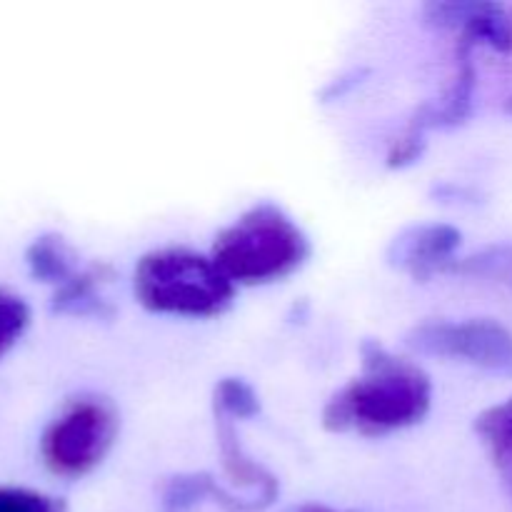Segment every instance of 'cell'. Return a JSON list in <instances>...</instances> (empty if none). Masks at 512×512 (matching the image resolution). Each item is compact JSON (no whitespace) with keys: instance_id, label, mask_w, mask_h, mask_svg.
<instances>
[{"instance_id":"obj_14","label":"cell","mask_w":512,"mask_h":512,"mask_svg":"<svg viewBox=\"0 0 512 512\" xmlns=\"http://www.w3.org/2000/svg\"><path fill=\"white\" fill-rule=\"evenodd\" d=\"M30 320V310L18 295L0 288V358L15 345V340L25 333Z\"/></svg>"},{"instance_id":"obj_1","label":"cell","mask_w":512,"mask_h":512,"mask_svg":"<svg viewBox=\"0 0 512 512\" xmlns=\"http://www.w3.org/2000/svg\"><path fill=\"white\" fill-rule=\"evenodd\" d=\"M430 403L433 383L418 365L395 358L380 343H365L363 375L328 400L323 425L335 433L385 435L420 423Z\"/></svg>"},{"instance_id":"obj_17","label":"cell","mask_w":512,"mask_h":512,"mask_svg":"<svg viewBox=\"0 0 512 512\" xmlns=\"http://www.w3.org/2000/svg\"><path fill=\"white\" fill-rule=\"evenodd\" d=\"M510 110H512V103H510Z\"/></svg>"},{"instance_id":"obj_5","label":"cell","mask_w":512,"mask_h":512,"mask_svg":"<svg viewBox=\"0 0 512 512\" xmlns=\"http://www.w3.org/2000/svg\"><path fill=\"white\" fill-rule=\"evenodd\" d=\"M408 345L420 355L463 360L512 378V333L495 320H430L408 335Z\"/></svg>"},{"instance_id":"obj_7","label":"cell","mask_w":512,"mask_h":512,"mask_svg":"<svg viewBox=\"0 0 512 512\" xmlns=\"http://www.w3.org/2000/svg\"><path fill=\"white\" fill-rule=\"evenodd\" d=\"M435 23L460 28V43L473 48L475 43H485L495 50L512 48V8L493 3L470 5H430Z\"/></svg>"},{"instance_id":"obj_13","label":"cell","mask_w":512,"mask_h":512,"mask_svg":"<svg viewBox=\"0 0 512 512\" xmlns=\"http://www.w3.org/2000/svg\"><path fill=\"white\" fill-rule=\"evenodd\" d=\"M260 413V398L245 380L223 378L215 385V415L228 420H250Z\"/></svg>"},{"instance_id":"obj_12","label":"cell","mask_w":512,"mask_h":512,"mask_svg":"<svg viewBox=\"0 0 512 512\" xmlns=\"http://www.w3.org/2000/svg\"><path fill=\"white\" fill-rule=\"evenodd\" d=\"M475 430L483 438L493 463L512 478V398L483 410L475 420Z\"/></svg>"},{"instance_id":"obj_9","label":"cell","mask_w":512,"mask_h":512,"mask_svg":"<svg viewBox=\"0 0 512 512\" xmlns=\"http://www.w3.org/2000/svg\"><path fill=\"white\" fill-rule=\"evenodd\" d=\"M203 500H215V503L223 505L230 512H258L265 508L258 500L233 495L223 485H218V480L210 478L208 473L178 475L163 490V508L168 512H185L193 508V505L203 503Z\"/></svg>"},{"instance_id":"obj_15","label":"cell","mask_w":512,"mask_h":512,"mask_svg":"<svg viewBox=\"0 0 512 512\" xmlns=\"http://www.w3.org/2000/svg\"><path fill=\"white\" fill-rule=\"evenodd\" d=\"M0 512H65V505L35 490L0 488Z\"/></svg>"},{"instance_id":"obj_11","label":"cell","mask_w":512,"mask_h":512,"mask_svg":"<svg viewBox=\"0 0 512 512\" xmlns=\"http://www.w3.org/2000/svg\"><path fill=\"white\" fill-rule=\"evenodd\" d=\"M28 265L30 273L40 280V283H50L60 288L68 283L75 273H78V255L73 253L65 238L48 233L33 240L28 248Z\"/></svg>"},{"instance_id":"obj_3","label":"cell","mask_w":512,"mask_h":512,"mask_svg":"<svg viewBox=\"0 0 512 512\" xmlns=\"http://www.w3.org/2000/svg\"><path fill=\"white\" fill-rule=\"evenodd\" d=\"M135 298L150 313L210 318L235 298V285L210 255L163 248L143 255L133 275Z\"/></svg>"},{"instance_id":"obj_4","label":"cell","mask_w":512,"mask_h":512,"mask_svg":"<svg viewBox=\"0 0 512 512\" xmlns=\"http://www.w3.org/2000/svg\"><path fill=\"white\" fill-rule=\"evenodd\" d=\"M118 435V418L103 400H75L43 435V460L55 475L80 478L98 468Z\"/></svg>"},{"instance_id":"obj_8","label":"cell","mask_w":512,"mask_h":512,"mask_svg":"<svg viewBox=\"0 0 512 512\" xmlns=\"http://www.w3.org/2000/svg\"><path fill=\"white\" fill-rule=\"evenodd\" d=\"M110 275L113 273L108 265L100 263L80 268L68 283L55 288L53 310L63 315H75V318H110L113 308L103 295Z\"/></svg>"},{"instance_id":"obj_2","label":"cell","mask_w":512,"mask_h":512,"mask_svg":"<svg viewBox=\"0 0 512 512\" xmlns=\"http://www.w3.org/2000/svg\"><path fill=\"white\" fill-rule=\"evenodd\" d=\"M308 253V238L293 218L273 203H260L215 238L210 258L233 285H263L298 270Z\"/></svg>"},{"instance_id":"obj_10","label":"cell","mask_w":512,"mask_h":512,"mask_svg":"<svg viewBox=\"0 0 512 512\" xmlns=\"http://www.w3.org/2000/svg\"><path fill=\"white\" fill-rule=\"evenodd\" d=\"M215 420H218L220 458H223V468L230 475V480L235 485H240V488H253L258 495L275 500V495H278V480L245 453L238 440V433L233 428V420L223 418V415H215Z\"/></svg>"},{"instance_id":"obj_16","label":"cell","mask_w":512,"mask_h":512,"mask_svg":"<svg viewBox=\"0 0 512 512\" xmlns=\"http://www.w3.org/2000/svg\"><path fill=\"white\" fill-rule=\"evenodd\" d=\"M303 512H333V510H323V508H310V510H303Z\"/></svg>"},{"instance_id":"obj_6","label":"cell","mask_w":512,"mask_h":512,"mask_svg":"<svg viewBox=\"0 0 512 512\" xmlns=\"http://www.w3.org/2000/svg\"><path fill=\"white\" fill-rule=\"evenodd\" d=\"M460 248V233L453 225L428 223L410 228L390 245V263L410 273L413 278H430L438 270L453 263L455 250Z\"/></svg>"}]
</instances>
